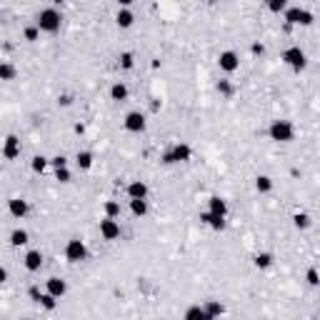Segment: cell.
Segmentation results:
<instances>
[{"label":"cell","mask_w":320,"mask_h":320,"mask_svg":"<svg viewBox=\"0 0 320 320\" xmlns=\"http://www.w3.org/2000/svg\"><path fill=\"white\" fill-rule=\"evenodd\" d=\"M118 60H120V68H123V70H130V68L135 65V55H133V53H128V50H125V53H120V58H118Z\"/></svg>","instance_id":"cell-31"},{"label":"cell","mask_w":320,"mask_h":320,"mask_svg":"<svg viewBox=\"0 0 320 320\" xmlns=\"http://www.w3.org/2000/svg\"><path fill=\"white\" fill-rule=\"evenodd\" d=\"M200 223L210 225L213 230H223V228H225V218H220V215H213V213H208V210H203V213H200Z\"/></svg>","instance_id":"cell-18"},{"label":"cell","mask_w":320,"mask_h":320,"mask_svg":"<svg viewBox=\"0 0 320 320\" xmlns=\"http://www.w3.org/2000/svg\"><path fill=\"white\" fill-rule=\"evenodd\" d=\"M23 35H25V40H28V43H35V40L40 38V30H38L35 25H28V28L23 30Z\"/></svg>","instance_id":"cell-33"},{"label":"cell","mask_w":320,"mask_h":320,"mask_svg":"<svg viewBox=\"0 0 320 320\" xmlns=\"http://www.w3.org/2000/svg\"><path fill=\"white\" fill-rule=\"evenodd\" d=\"M123 125H125L128 133H143L145 125H148V120H145V115H143L140 110H130V113L125 115V120H123Z\"/></svg>","instance_id":"cell-7"},{"label":"cell","mask_w":320,"mask_h":320,"mask_svg":"<svg viewBox=\"0 0 320 320\" xmlns=\"http://www.w3.org/2000/svg\"><path fill=\"white\" fill-rule=\"evenodd\" d=\"M125 193H128L130 200H145L148 198V183L145 180H133V183H128Z\"/></svg>","instance_id":"cell-12"},{"label":"cell","mask_w":320,"mask_h":320,"mask_svg":"<svg viewBox=\"0 0 320 320\" xmlns=\"http://www.w3.org/2000/svg\"><path fill=\"white\" fill-rule=\"evenodd\" d=\"M203 310H205V315H208V320H218L223 313H225V305L220 303V300H205V305H203Z\"/></svg>","instance_id":"cell-17"},{"label":"cell","mask_w":320,"mask_h":320,"mask_svg":"<svg viewBox=\"0 0 320 320\" xmlns=\"http://www.w3.org/2000/svg\"><path fill=\"white\" fill-rule=\"evenodd\" d=\"M20 155V138L18 135H5L3 140V158L5 160H15Z\"/></svg>","instance_id":"cell-11"},{"label":"cell","mask_w":320,"mask_h":320,"mask_svg":"<svg viewBox=\"0 0 320 320\" xmlns=\"http://www.w3.org/2000/svg\"><path fill=\"white\" fill-rule=\"evenodd\" d=\"M280 60H283L285 65H290L293 70H298V73L308 65V55H305V50H303L300 45H290V48H285L283 55H280Z\"/></svg>","instance_id":"cell-4"},{"label":"cell","mask_w":320,"mask_h":320,"mask_svg":"<svg viewBox=\"0 0 320 320\" xmlns=\"http://www.w3.org/2000/svg\"><path fill=\"white\" fill-rule=\"evenodd\" d=\"M105 218H120V203H118V200H108V203H105Z\"/></svg>","instance_id":"cell-30"},{"label":"cell","mask_w":320,"mask_h":320,"mask_svg":"<svg viewBox=\"0 0 320 320\" xmlns=\"http://www.w3.org/2000/svg\"><path fill=\"white\" fill-rule=\"evenodd\" d=\"M50 165L55 170H60V168H68V160H65V155H55V158H50Z\"/></svg>","instance_id":"cell-36"},{"label":"cell","mask_w":320,"mask_h":320,"mask_svg":"<svg viewBox=\"0 0 320 320\" xmlns=\"http://www.w3.org/2000/svg\"><path fill=\"white\" fill-rule=\"evenodd\" d=\"M190 158H193V148L188 143H178V145L168 148L160 160H163L165 165H175V163H188Z\"/></svg>","instance_id":"cell-3"},{"label":"cell","mask_w":320,"mask_h":320,"mask_svg":"<svg viewBox=\"0 0 320 320\" xmlns=\"http://www.w3.org/2000/svg\"><path fill=\"white\" fill-rule=\"evenodd\" d=\"M8 213L13 215V218H25L28 215V200H23V198H10L8 200Z\"/></svg>","instance_id":"cell-13"},{"label":"cell","mask_w":320,"mask_h":320,"mask_svg":"<svg viewBox=\"0 0 320 320\" xmlns=\"http://www.w3.org/2000/svg\"><path fill=\"white\" fill-rule=\"evenodd\" d=\"M130 213H133L135 218L148 215V200H130Z\"/></svg>","instance_id":"cell-27"},{"label":"cell","mask_w":320,"mask_h":320,"mask_svg":"<svg viewBox=\"0 0 320 320\" xmlns=\"http://www.w3.org/2000/svg\"><path fill=\"white\" fill-rule=\"evenodd\" d=\"M283 13H285V23H288V25H310V23L315 20L310 10L298 8V5H290V8H285Z\"/></svg>","instance_id":"cell-6"},{"label":"cell","mask_w":320,"mask_h":320,"mask_svg":"<svg viewBox=\"0 0 320 320\" xmlns=\"http://www.w3.org/2000/svg\"><path fill=\"white\" fill-rule=\"evenodd\" d=\"M218 65H220V70H223V73H235V70L240 68V58H238V53H235V50H225V53H220Z\"/></svg>","instance_id":"cell-8"},{"label":"cell","mask_w":320,"mask_h":320,"mask_svg":"<svg viewBox=\"0 0 320 320\" xmlns=\"http://www.w3.org/2000/svg\"><path fill=\"white\" fill-rule=\"evenodd\" d=\"M273 260H275V258H273V253H258V255L253 258V265H255V268H260V270H265V268H270V265H273Z\"/></svg>","instance_id":"cell-26"},{"label":"cell","mask_w":320,"mask_h":320,"mask_svg":"<svg viewBox=\"0 0 320 320\" xmlns=\"http://www.w3.org/2000/svg\"><path fill=\"white\" fill-rule=\"evenodd\" d=\"M55 180H60V183H70V180H73V175H70V170H68V168H60V170H55Z\"/></svg>","instance_id":"cell-37"},{"label":"cell","mask_w":320,"mask_h":320,"mask_svg":"<svg viewBox=\"0 0 320 320\" xmlns=\"http://www.w3.org/2000/svg\"><path fill=\"white\" fill-rule=\"evenodd\" d=\"M15 78H18V68L13 63H0V80H3V83H10Z\"/></svg>","instance_id":"cell-21"},{"label":"cell","mask_w":320,"mask_h":320,"mask_svg":"<svg viewBox=\"0 0 320 320\" xmlns=\"http://www.w3.org/2000/svg\"><path fill=\"white\" fill-rule=\"evenodd\" d=\"M75 163H78V168H80V170H90V168H93V153H88V150H80V153L75 155Z\"/></svg>","instance_id":"cell-23"},{"label":"cell","mask_w":320,"mask_h":320,"mask_svg":"<svg viewBox=\"0 0 320 320\" xmlns=\"http://www.w3.org/2000/svg\"><path fill=\"white\" fill-rule=\"evenodd\" d=\"M313 320H318V318H313Z\"/></svg>","instance_id":"cell-41"},{"label":"cell","mask_w":320,"mask_h":320,"mask_svg":"<svg viewBox=\"0 0 320 320\" xmlns=\"http://www.w3.org/2000/svg\"><path fill=\"white\" fill-rule=\"evenodd\" d=\"M23 263H25V268L30 273H38L40 268H43V253H40V250H28L25 258H23Z\"/></svg>","instance_id":"cell-15"},{"label":"cell","mask_w":320,"mask_h":320,"mask_svg":"<svg viewBox=\"0 0 320 320\" xmlns=\"http://www.w3.org/2000/svg\"><path fill=\"white\" fill-rule=\"evenodd\" d=\"M183 320H208L203 305H190L185 313H183Z\"/></svg>","instance_id":"cell-22"},{"label":"cell","mask_w":320,"mask_h":320,"mask_svg":"<svg viewBox=\"0 0 320 320\" xmlns=\"http://www.w3.org/2000/svg\"><path fill=\"white\" fill-rule=\"evenodd\" d=\"M253 53H255V55H263V45L255 43V45H253Z\"/></svg>","instance_id":"cell-40"},{"label":"cell","mask_w":320,"mask_h":320,"mask_svg":"<svg viewBox=\"0 0 320 320\" xmlns=\"http://www.w3.org/2000/svg\"><path fill=\"white\" fill-rule=\"evenodd\" d=\"M305 280H308V285H310V288H318L320 278H318V268H315V265H310V268H308V273H305Z\"/></svg>","instance_id":"cell-32"},{"label":"cell","mask_w":320,"mask_h":320,"mask_svg":"<svg viewBox=\"0 0 320 320\" xmlns=\"http://www.w3.org/2000/svg\"><path fill=\"white\" fill-rule=\"evenodd\" d=\"M63 25V15L58 8H43L38 13V20H35V28L40 33H48V35H55Z\"/></svg>","instance_id":"cell-1"},{"label":"cell","mask_w":320,"mask_h":320,"mask_svg":"<svg viewBox=\"0 0 320 320\" xmlns=\"http://www.w3.org/2000/svg\"><path fill=\"white\" fill-rule=\"evenodd\" d=\"M28 293H30V298H33V300H35V303H38V300H40V290H38V288H35V285H33V288H30V290H28Z\"/></svg>","instance_id":"cell-38"},{"label":"cell","mask_w":320,"mask_h":320,"mask_svg":"<svg viewBox=\"0 0 320 320\" xmlns=\"http://www.w3.org/2000/svg\"><path fill=\"white\" fill-rule=\"evenodd\" d=\"M133 23H135V15H133L130 8H120V10L115 13V25H118V28L128 30V28H133Z\"/></svg>","instance_id":"cell-16"},{"label":"cell","mask_w":320,"mask_h":320,"mask_svg":"<svg viewBox=\"0 0 320 320\" xmlns=\"http://www.w3.org/2000/svg\"><path fill=\"white\" fill-rule=\"evenodd\" d=\"M85 258H88L85 243L80 238H70L68 245H65V260L68 263H80V260H85Z\"/></svg>","instance_id":"cell-5"},{"label":"cell","mask_w":320,"mask_h":320,"mask_svg":"<svg viewBox=\"0 0 320 320\" xmlns=\"http://www.w3.org/2000/svg\"><path fill=\"white\" fill-rule=\"evenodd\" d=\"M285 8H288L285 0H270V3H268V10H270V13H283Z\"/></svg>","instance_id":"cell-34"},{"label":"cell","mask_w":320,"mask_h":320,"mask_svg":"<svg viewBox=\"0 0 320 320\" xmlns=\"http://www.w3.org/2000/svg\"><path fill=\"white\" fill-rule=\"evenodd\" d=\"M100 238L103 240H118L120 238V223L113 218H103L100 220Z\"/></svg>","instance_id":"cell-9"},{"label":"cell","mask_w":320,"mask_h":320,"mask_svg":"<svg viewBox=\"0 0 320 320\" xmlns=\"http://www.w3.org/2000/svg\"><path fill=\"white\" fill-rule=\"evenodd\" d=\"M8 240H10V245H13V248H20V245H28V243H30V233L23 230V228H15V230L10 233Z\"/></svg>","instance_id":"cell-19"},{"label":"cell","mask_w":320,"mask_h":320,"mask_svg":"<svg viewBox=\"0 0 320 320\" xmlns=\"http://www.w3.org/2000/svg\"><path fill=\"white\" fill-rule=\"evenodd\" d=\"M38 303H40V308H45L48 313H53V310L58 308V300H55L53 295H48V293H43V295H40V300H38Z\"/></svg>","instance_id":"cell-29"},{"label":"cell","mask_w":320,"mask_h":320,"mask_svg":"<svg viewBox=\"0 0 320 320\" xmlns=\"http://www.w3.org/2000/svg\"><path fill=\"white\" fill-rule=\"evenodd\" d=\"M255 190H258L260 195L270 193V190H273V178H270V175H258V178H255Z\"/></svg>","instance_id":"cell-24"},{"label":"cell","mask_w":320,"mask_h":320,"mask_svg":"<svg viewBox=\"0 0 320 320\" xmlns=\"http://www.w3.org/2000/svg\"><path fill=\"white\" fill-rule=\"evenodd\" d=\"M45 293L53 295L55 300H60V298L68 293V283H65L63 278H48V280H45Z\"/></svg>","instance_id":"cell-10"},{"label":"cell","mask_w":320,"mask_h":320,"mask_svg":"<svg viewBox=\"0 0 320 320\" xmlns=\"http://www.w3.org/2000/svg\"><path fill=\"white\" fill-rule=\"evenodd\" d=\"M5 280H8V270H5L3 265H0V285H3V283H5Z\"/></svg>","instance_id":"cell-39"},{"label":"cell","mask_w":320,"mask_h":320,"mask_svg":"<svg viewBox=\"0 0 320 320\" xmlns=\"http://www.w3.org/2000/svg\"><path fill=\"white\" fill-rule=\"evenodd\" d=\"M128 95H130V90H128V85H125V83H113V88H110V98H113L115 103H123V100H128Z\"/></svg>","instance_id":"cell-20"},{"label":"cell","mask_w":320,"mask_h":320,"mask_svg":"<svg viewBox=\"0 0 320 320\" xmlns=\"http://www.w3.org/2000/svg\"><path fill=\"white\" fill-rule=\"evenodd\" d=\"M218 93L225 95V98H230L233 95V85L228 83V80H220V83H218Z\"/></svg>","instance_id":"cell-35"},{"label":"cell","mask_w":320,"mask_h":320,"mask_svg":"<svg viewBox=\"0 0 320 320\" xmlns=\"http://www.w3.org/2000/svg\"><path fill=\"white\" fill-rule=\"evenodd\" d=\"M293 225H295L298 230H308V228L313 225V218H310L308 213H295V215H293Z\"/></svg>","instance_id":"cell-25"},{"label":"cell","mask_w":320,"mask_h":320,"mask_svg":"<svg viewBox=\"0 0 320 320\" xmlns=\"http://www.w3.org/2000/svg\"><path fill=\"white\" fill-rule=\"evenodd\" d=\"M268 135L275 143H290L295 138V128H293L290 120H273L270 128H268Z\"/></svg>","instance_id":"cell-2"},{"label":"cell","mask_w":320,"mask_h":320,"mask_svg":"<svg viewBox=\"0 0 320 320\" xmlns=\"http://www.w3.org/2000/svg\"><path fill=\"white\" fill-rule=\"evenodd\" d=\"M208 213L225 218V215H228V203H225V198H220V195H213V198H208Z\"/></svg>","instance_id":"cell-14"},{"label":"cell","mask_w":320,"mask_h":320,"mask_svg":"<svg viewBox=\"0 0 320 320\" xmlns=\"http://www.w3.org/2000/svg\"><path fill=\"white\" fill-rule=\"evenodd\" d=\"M48 165H50V160H48L45 155H35V158L30 160V168H33L35 173H43Z\"/></svg>","instance_id":"cell-28"}]
</instances>
